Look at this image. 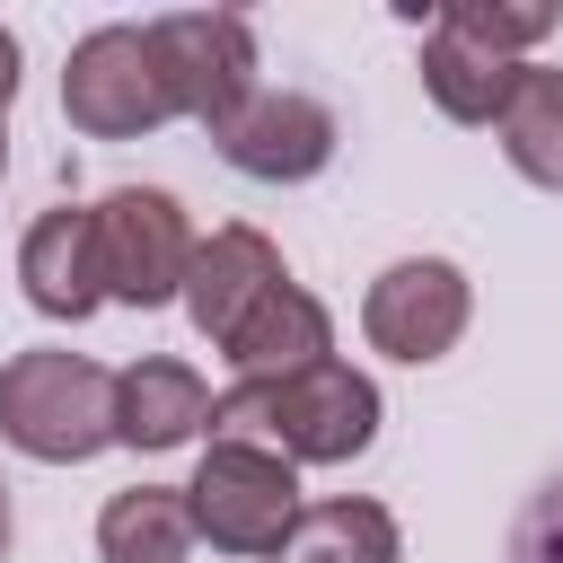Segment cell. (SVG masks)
<instances>
[{
    "mask_svg": "<svg viewBox=\"0 0 563 563\" xmlns=\"http://www.w3.org/2000/svg\"><path fill=\"white\" fill-rule=\"evenodd\" d=\"M97 554L106 563H185L194 554V501L185 484H132L97 510Z\"/></svg>",
    "mask_w": 563,
    "mask_h": 563,
    "instance_id": "cell-14",
    "label": "cell"
},
{
    "mask_svg": "<svg viewBox=\"0 0 563 563\" xmlns=\"http://www.w3.org/2000/svg\"><path fill=\"white\" fill-rule=\"evenodd\" d=\"M466 317H475V290H466V273H457L449 255H405V264H387V273L369 282V299H361L369 352H387V361H405V369L449 361L457 334H466Z\"/></svg>",
    "mask_w": 563,
    "mask_h": 563,
    "instance_id": "cell-7",
    "label": "cell"
},
{
    "mask_svg": "<svg viewBox=\"0 0 563 563\" xmlns=\"http://www.w3.org/2000/svg\"><path fill=\"white\" fill-rule=\"evenodd\" d=\"M185 501H194V537H211L220 554H282L290 528H299V510H308L299 501V466L282 449L229 440V431H211Z\"/></svg>",
    "mask_w": 563,
    "mask_h": 563,
    "instance_id": "cell-3",
    "label": "cell"
},
{
    "mask_svg": "<svg viewBox=\"0 0 563 563\" xmlns=\"http://www.w3.org/2000/svg\"><path fill=\"white\" fill-rule=\"evenodd\" d=\"M211 141H220V158H229L238 176H255V185H308V176L334 158L343 132H334V106H317V97H299V88H255L246 114L220 123Z\"/></svg>",
    "mask_w": 563,
    "mask_h": 563,
    "instance_id": "cell-8",
    "label": "cell"
},
{
    "mask_svg": "<svg viewBox=\"0 0 563 563\" xmlns=\"http://www.w3.org/2000/svg\"><path fill=\"white\" fill-rule=\"evenodd\" d=\"M0 176H9V114H0Z\"/></svg>",
    "mask_w": 563,
    "mask_h": 563,
    "instance_id": "cell-21",
    "label": "cell"
},
{
    "mask_svg": "<svg viewBox=\"0 0 563 563\" xmlns=\"http://www.w3.org/2000/svg\"><path fill=\"white\" fill-rule=\"evenodd\" d=\"M0 440L35 466H79L114 449V369L62 343H26L0 361Z\"/></svg>",
    "mask_w": 563,
    "mask_h": 563,
    "instance_id": "cell-2",
    "label": "cell"
},
{
    "mask_svg": "<svg viewBox=\"0 0 563 563\" xmlns=\"http://www.w3.org/2000/svg\"><path fill=\"white\" fill-rule=\"evenodd\" d=\"M9 97H18V35L0 26V114H9Z\"/></svg>",
    "mask_w": 563,
    "mask_h": 563,
    "instance_id": "cell-19",
    "label": "cell"
},
{
    "mask_svg": "<svg viewBox=\"0 0 563 563\" xmlns=\"http://www.w3.org/2000/svg\"><path fill=\"white\" fill-rule=\"evenodd\" d=\"M18 282H26V308L79 325L106 308V255H97V202H62L44 211L26 238H18Z\"/></svg>",
    "mask_w": 563,
    "mask_h": 563,
    "instance_id": "cell-10",
    "label": "cell"
},
{
    "mask_svg": "<svg viewBox=\"0 0 563 563\" xmlns=\"http://www.w3.org/2000/svg\"><path fill=\"white\" fill-rule=\"evenodd\" d=\"M501 158L528 176V185H545V194H563V70L554 62H528L519 70V88H510V106H501Z\"/></svg>",
    "mask_w": 563,
    "mask_h": 563,
    "instance_id": "cell-15",
    "label": "cell"
},
{
    "mask_svg": "<svg viewBox=\"0 0 563 563\" xmlns=\"http://www.w3.org/2000/svg\"><path fill=\"white\" fill-rule=\"evenodd\" d=\"M194 220L167 185H114L97 202V255H106V299L123 308H167L185 299V273H194Z\"/></svg>",
    "mask_w": 563,
    "mask_h": 563,
    "instance_id": "cell-5",
    "label": "cell"
},
{
    "mask_svg": "<svg viewBox=\"0 0 563 563\" xmlns=\"http://www.w3.org/2000/svg\"><path fill=\"white\" fill-rule=\"evenodd\" d=\"M62 114L88 141H141V132L176 123V88L158 70L150 26H97V35H79L70 62H62Z\"/></svg>",
    "mask_w": 563,
    "mask_h": 563,
    "instance_id": "cell-4",
    "label": "cell"
},
{
    "mask_svg": "<svg viewBox=\"0 0 563 563\" xmlns=\"http://www.w3.org/2000/svg\"><path fill=\"white\" fill-rule=\"evenodd\" d=\"M519 70H528V62H501V53H484V44L449 35V26L422 35V88H431V106H440L449 123H501Z\"/></svg>",
    "mask_w": 563,
    "mask_h": 563,
    "instance_id": "cell-13",
    "label": "cell"
},
{
    "mask_svg": "<svg viewBox=\"0 0 563 563\" xmlns=\"http://www.w3.org/2000/svg\"><path fill=\"white\" fill-rule=\"evenodd\" d=\"M290 273H282V246L264 238V229H246V220H229V229H211L202 246H194V273H185V317H194V334L211 343V352H229V334L282 290Z\"/></svg>",
    "mask_w": 563,
    "mask_h": 563,
    "instance_id": "cell-9",
    "label": "cell"
},
{
    "mask_svg": "<svg viewBox=\"0 0 563 563\" xmlns=\"http://www.w3.org/2000/svg\"><path fill=\"white\" fill-rule=\"evenodd\" d=\"M211 413H220V396L202 387L194 361L150 352L132 369H114V449H185Z\"/></svg>",
    "mask_w": 563,
    "mask_h": 563,
    "instance_id": "cell-11",
    "label": "cell"
},
{
    "mask_svg": "<svg viewBox=\"0 0 563 563\" xmlns=\"http://www.w3.org/2000/svg\"><path fill=\"white\" fill-rule=\"evenodd\" d=\"M229 440H264L290 466H352L378 440V378L352 361H317L299 378H238L211 413Z\"/></svg>",
    "mask_w": 563,
    "mask_h": 563,
    "instance_id": "cell-1",
    "label": "cell"
},
{
    "mask_svg": "<svg viewBox=\"0 0 563 563\" xmlns=\"http://www.w3.org/2000/svg\"><path fill=\"white\" fill-rule=\"evenodd\" d=\"M510 563H563V484L519 519V545H510Z\"/></svg>",
    "mask_w": 563,
    "mask_h": 563,
    "instance_id": "cell-18",
    "label": "cell"
},
{
    "mask_svg": "<svg viewBox=\"0 0 563 563\" xmlns=\"http://www.w3.org/2000/svg\"><path fill=\"white\" fill-rule=\"evenodd\" d=\"M9 537H18V519H9V484H0V554H9Z\"/></svg>",
    "mask_w": 563,
    "mask_h": 563,
    "instance_id": "cell-20",
    "label": "cell"
},
{
    "mask_svg": "<svg viewBox=\"0 0 563 563\" xmlns=\"http://www.w3.org/2000/svg\"><path fill=\"white\" fill-rule=\"evenodd\" d=\"M282 563H405V537H396L387 501L343 493V501H308V510H299Z\"/></svg>",
    "mask_w": 563,
    "mask_h": 563,
    "instance_id": "cell-16",
    "label": "cell"
},
{
    "mask_svg": "<svg viewBox=\"0 0 563 563\" xmlns=\"http://www.w3.org/2000/svg\"><path fill=\"white\" fill-rule=\"evenodd\" d=\"M150 44H158V70L176 88V114H194L202 132H220V123L246 114V97H255V26L238 9L150 18Z\"/></svg>",
    "mask_w": 563,
    "mask_h": 563,
    "instance_id": "cell-6",
    "label": "cell"
},
{
    "mask_svg": "<svg viewBox=\"0 0 563 563\" xmlns=\"http://www.w3.org/2000/svg\"><path fill=\"white\" fill-rule=\"evenodd\" d=\"M238 378H299V369H317V361H334V317H325V299L317 290H299V282H282L238 334H229V352H220Z\"/></svg>",
    "mask_w": 563,
    "mask_h": 563,
    "instance_id": "cell-12",
    "label": "cell"
},
{
    "mask_svg": "<svg viewBox=\"0 0 563 563\" xmlns=\"http://www.w3.org/2000/svg\"><path fill=\"white\" fill-rule=\"evenodd\" d=\"M431 26H449V35H466V44L501 53V62H528V44L554 35V9L545 0H449Z\"/></svg>",
    "mask_w": 563,
    "mask_h": 563,
    "instance_id": "cell-17",
    "label": "cell"
}]
</instances>
